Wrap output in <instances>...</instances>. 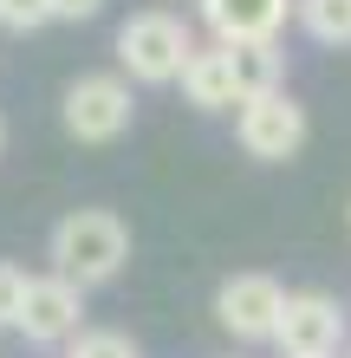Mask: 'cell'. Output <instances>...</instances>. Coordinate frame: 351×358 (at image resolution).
I'll return each mask as SVG.
<instances>
[{"label":"cell","instance_id":"obj_8","mask_svg":"<svg viewBox=\"0 0 351 358\" xmlns=\"http://www.w3.org/2000/svg\"><path fill=\"white\" fill-rule=\"evenodd\" d=\"M286 13H299V0H202V20L221 46L234 39H280Z\"/></svg>","mask_w":351,"mask_h":358},{"label":"cell","instance_id":"obj_18","mask_svg":"<svg viewBox=\"0 0 351 358\" xmlns=\"http://www.w3.org/2000/svg\"><path fill=\"white\" fill-rule=\"evenodd\" d=\"M345 358H351V352H345Z\"/></svg>","mask_w":351,"mask_h":358},{"label":"cell","instance_id":"obj_15","mask_svg":"<svg viewBox=\"0 0 351 358\" xmlns=\"http://www.w3.org/2000/svg\"><path fill=\"white\" fill-rule=\"evenodd\" d=\"M98 13H105V0H52V20H72V27L78 20H98Z\"/></svg>","mask_w":351,"mask_h":358},{"label":"cell","instance_id":"obj_14","mask_svg":"<svg viewBox=\"0 0 351 358\" xmlns=\"http://www.w3.org/2000/svg\"><path fill=\"white\" fill-rule=\"evenodd\" d=\"M20 293H27V273H20L13 261H0V326H13V313H20Z\"/></svg>","mask_w":351,"mask_h":358},{"label":"cell","instance_id":"obj_7","mask_svg":"<svg viewBox=\"0 0 351 358\" xmlns=\"http://www.w3.org/2000/svg\"><path fill=\"white\" fill-rule=\"evenodd\" d=\"M274 345L280 352H338L345 345V306L332 293H286Z\"/></svg>","mask_w":351,"mask_h":358},{"label":"cell","instance_id":"obj_11","mask_svg":"<svg viewBox=\"0 0 351 358\" xmlns=\"http://www.w3.org/2000/svg\"><path fill=\"white\" fill-rule=\"evenodd\" d=\"M299 27L319 46H351V0H299Z\"/></svg>","mask_w":351,"mask_h":358},{"label":"cell","instance_id":"obj_2","mask_svg":"<svg viewBox=\"0 0 351 358\" xmlns=\"http://www.w3.org/2000/svg\"><path fill=\"white\" fill-rule=\"evenodd\" d=\"M189 52H195V33H189V20H176V13H130L117 27V66L130 85H176L182 66H189Z\"/></svg>","mask_w":351,"mask_h":358},{"label":"cell","instance_id":"obj_12","mask_svg":"<svg viewBox=\"0 0 351 358\" xmlns=\"http://www.w3.org/2000/svg\"><path fill=\"white\" fill-rule=\"evenodd\" d=\"M72 358H143V352H137L130 332H78Z\"/></svg>","mask_w":351,"mask_h":358},{"label":"cell","instance_id":"obj_16","mask_svg":"<svg viewBox=\"0 0 351 358\" xmlns=\"http://www.w3.org/2000/svg\"><path fill=\"white\" fill-rule=\"evenodd\" d=\"M286 358H338V352H286Z\"/></svg>","mask_w":351,"mask_h":358},{"label":"cell","instance_id":"obj_6","mask_svg":"<svg viewBox=\"0 0 351 358\" xmlns=\"http://www.w3.org/2000/svg\"><path fill=\"white\" fill-rule=\"evenodd\" d=\"M280 306H286V287L274 273H228L215 293V320L221 332H234L241 345H267L280 326Z\"/></svg>","mask_w":351,"mask_h":358},{"label":"cell","instance_id":"obj_5","mask_svg":"<svg viewBox=\"0 0 351 358\" xmlns=\"http://www.w3.org/2000/svg\"><path fill=\"white\" fill-rule=\"evenodd\" d=\"M13 326L27 332L33 345H66V339H78V326H85V287L66 280V273H39V280H27V293H20Z\"/></svg>","mask_w":351,"mask_h":358},{"label":"cell","instance_id":"obj_9","mask_svg":"<svg viewBox=\"0 0 351 358\" xmlns=\"http://www.w3.org/2000/svg\"><path fill=\"white\" fill-rule=\"evenodd\" d=\"M182 98L195 104V111H234L241 104V85H234V66H228V46H209V52H189V66H182Z\"/></svg>","mask_w":351,"mask_h":358},{"label":"cell","instance_id":"obj_17","mask_svg":"<svg viewBox=\"0 0 351 358\" xmlns=\"http://www.w3.org/2000/svg\"><path fill=\"white\" fill-rule=\"evenodd\" d=\"M0 150H7V117H0Z\"/></svg>","mask_w":351,"mask_h":358},{"label":"cell","instance_id":"obj_10","mask_svg":"<svg viewBox=\"0 0 351 358\" xmlns=\"http://www.w3.org/2000/svg\"><path fill=\"white\" fill-rule=\"evenodd\" d=\"M228 66H234L241 98L280 92V85H286V52H280V39H234V46H228Z\"/></svg>","mask_w":351,"mask_h":358},{"label":"cell","instance_id":"obj_1","mask_svg":"<svg viewBox=\"0 0 351 358\" xmlns=\"http://www.w3.org/2000/svg\"><path fill=\"white\" fill-rule=\"evenodd\" d=\"M46 261H52V273H66L78 287H111L130 267V222L111 215V208H72L52 228Z\"/></svg>","mask_w":351,"mask_h":358},{"label":"cell","instance_id":"obj_13","mask_svg":"<svg viewBox=\"0 0 351 358\" xmlns=\"http://www.w3.org/2000/svg\"><path fill=\"white\" fill-rule=\"evenodd\" d=\"M52 20V0H0V27L7 33H39Z\"/></svg>","mask_w":351,"mask_h":358},{"label":"cell","instance_id":"obj_4","mask_svg":"<svg viewBox=\"0 0 351 358\" xmlns=\"http://www.w3.org/2000/svg\"><path fill=\"white\" fill-rule=\"evenodd\" d=\"M59 117H66V137H78V143H117V137L137 124L130 78H117V72H85V78H72Z\"/></svg>","mask_w":351,"mask_h":358},{"label":"cell","instance_id":"obj_3","mask_svg":"<svg viewBox=\"0 0 351 358\" xmlns=\"http://www.w3.org/2000/svg\"><path fill=\"white\" fill-rule=\"evenodd\" d=\"M306 104L293 92H254V98H241V111H234V137H241V150L254 157V163H293L306 150Z\"/></svg>","mask_w":351,"mask_h":358}]
</instances>
